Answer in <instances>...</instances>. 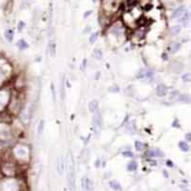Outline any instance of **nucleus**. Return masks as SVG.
<instances>
[{
  "instance_id": "nucleus-1",
  "label": "nucleus",
  "mask_w": 191,
  "mask_h": 191,
  "mask_svg": "<svg viewBox=\"0 0 191 191\" xmlns=\"http://www.w3.org/2000/svg\"><path fill=\"white\" fill-rule=\"evenodd\" d=\"M68 159L69 161H67V169H68V185H69V189L72 191H75V164H74V157L72 154H68Z\"/></svg>"
},
{
  "instance_id": "nucleus-2",
  "label": "nucleus",
  "mask_w": 191,
  "mask_h": 191,
  "mask_svg": "<svg viewBox=\"0 0 191 191\" xmlns=\"http://www.w3.org/2000/svg\"><path fill=\"white\" fill-rule=\"evenodd\" d=\"M33 110H34V105L30 104L28 107L25 109V110L22 111V114H21V122L24 124H28L30 122V119H32V115H33Z\"/></svg>"
},
{
  "instance_id": "nucleus-3",
  "label": "nucleus",
  "mask_w": 191,
  "mask_h": 191,
  "mask_svg": "<svg viewBox=\"0 0 191 191\" xmlns=\"http://www.w3.org/2000/svg\"><path fill=\"white\" fill-rule=\"evenodd\" d=\"M81 187H83V190H85V191H92L93 190V185H92V181H90L89 177L84 175V177L81 178Z\"/></svg>"
},
{
  "instance_id": "nucleus-4",
  "label": "nucleus",
  "mask_w": 191,
  "mask_h": 191,
  "mask_svg": "<svg viewBox=\"0 0 191 191\" xmlns=\"http://www.w3.org/2000/svg\"><path fill=\"white\" fill-rule=\"evenodd\" d=\"M169 92V88L165 85V84H159L156 88V94L159 97H165Z\"/></svg>"
},
{
  "instance_id": "nucleus-5",
  "label": "nucleus",
  "mask_w": 191,
  "mask_h": 191,
  "mask_svg": "<svg viewBox=\"0 0 191 191\" xmlns=\"http://www.w3.org/2000/svg\"><path fill=\"white\" fill-rule=\"evenodd\" d=\"M186 8L185 7H179V8H177L174 12H173V14H172V20H179L182 16H183L185 13H186Z\"/></svg>"
},
{
  "instance_id": "nucleus-6",
  "label": "nucleus",
  "mask_w": 191,
  "mask_h": 191,
  "mask_svg": "<svg viewBox=\"0 0 191 191\" xmlns=\"http://www.w3.org/2000/svg\"><path fill=\"white\" fill-rule=\"evenodd\" d=\"M93 126L101 128L102 127V115L98 113V110L94 113V117H93Z\"/></svg>"
},
{
  "instance_id": "nucleus-7",
  "label": "nucleus",
  "mask_w": 191,
  "mask_h": 191,
  "mask_svg": "<svg viewBox=\"0 0 191 191\" xmlns=\"http://www.w3.org/2000/svg\"><path fill=\"white\" fill-rule=\"evenodd\" d=\"M181 46H182V43H181V42H173V43L169 45L168 51H169V53H170V54H175V53H177V51L181 48Z\"/></svg>"
},
{
  "instance_id": "nucleus-8",
  "label": "nucleus",
  "mask_w": 191,
  "mask_h": 191,
  "mask_svg": "<svg viewBox=\"0 0 191 191\" xmlns=\"http://www.w3.org/2000/svg\"><path fill=\"white\" fill-rule=\"evenodd\" d=\"M110 33L114 35H120L123 33V26L120 25V24H115L113 28L110 29Z\"/></svg>"
},
{
  "instance_id": "nucleus-9",
  "label": "nucleus",
  "mask_w": 191,
  "mask_h": 191,
  "mask_svg": "<svg viewBox=\"0 0 191 191\" xmlns=\"http://www.w3.org/2000/svg\"><path fill=\"white\" fill-rule=\"evenodd\" d=\"M88 109H89L90 113L94 114L97 110H98V101L97 99H92V101L89 102V105H88Z\"/></svg>"
},
{
  "instance_id": "nucleus-10",
  "label": "nucleus",
  "mask_w": 191,
  "mask_h": 191,
  "mask_svg": "<svg viewBox=\"0 0 191 191\" xmlns=\"http://www.w3.org/2000/svg\"><path fill=\"white\" fill-rule=\"evenodd\" d=\"M48 51H50L51 58H55V55H56V43H55V41H54V39H51V41H50Z\"/></svg>"
},
{
  "instance_id": "nucleus-11",
  "label": "nucleus",
  "mask_w": 191,
  "mask_h": 191,
  "mask_svg": "<svg viewBox=\"0 0 191 191\" xmlns=\"http://www.w3.org/2000/svg\"><path fill=\"white\" fill-rule=\"evenodd\" d=\"M109 185H110V187L114 191H122L123 190L122 189V185H120L118 181H110V182H109Z\"/></svg>"
},
{
  "instance_id": "nucleus-12",
  "label": "nucleus",
  "mask_w": 191,
  "mask_h": 191,
  "mask_svg": "<svg viewBox=\"0 0 191 191\" xmlns=\"http://www.w3.org/2000/svg\"><path fill=\"white\" fill-rule=\"evenodd\" d=\"M178 147H179V149L182 151V152H185V153L190 151V145H189L187 141H179V143H178Z\"/></svg>"
},
{
  "instance_id": "nucleus-13",
  "label": "nucleus",
  "mask_w": 191,
  "mask_h": 191,
  "mask_svg": "<svg viewBox=\"0 0 191 191\" xmlns=\"http://www.w3.org/2000/svg\"><path fill=\"white\" fill-rule=\"evenodd\" d=\"M148 156H151V157H164V153L160 149H151L149 152H148Z\"/></svg>"
},
{
  "instance_id": "nucleus-14",
  "label": "nucleus",
  "mask_w": 191,
  "mask_h": 191,
  "mask_svg": "<svg viewBox=\"0 0 191 191\" xmlns=\"http://www.w3.org/2000/svg\"><path fill=\"white\" fill-rule=\"evenodd\" d=\"M189 20H190V16H189V13H185L183 16L179 19V22H181V25H183V26H187L189 25Z\"/></svg>"
},
{
  "instance_id": "nucleus-15",
  "label": "nucleus",
  "mask_w": 191,
  "mask_h": 191,
  "mask_svg": "<svg viewBox=\"0 0 191 191\" xmlns=\"http://www.w3.org/2000/svg\"><path fill=\"white\" fill-rule=\"evenodd\" d=\"M169 33H170L172 35L179 34V33H181V25H174V26H172V28L169 29Z\"/></svg>"
},
{
  "instance_id": "nucleus-16",
  "label": "nucleus",
  "mask_w": 191,
  "mask_h": 191,
  "mask_svg": "<svg viewBox=\"0 0 191 191\" xmlns=\"http://www.w3.org/2000/svg\"><path fill=\"white\" fill-rule=\"evenodd\" d=\"M135 149L139 151V152H143V151L145 149V144L143 143V141H140V140H136L135 141Z\"/></svg>"
},
{
  "instance_id": "nucleus-17",
  "label": "nucleus",
  "mask_w": 191,
  "mask_h": 191,
  "mask_svg": "<svg viewBox=\"0 0 191 191\" xmlns=\"http://www.w3.org/2000/svg\"><path fill=\"white\" fill-rule=\"evenodd\" d=\"M126 128H127V131H128L130 134H135V131H136V127H135V122H134V120H131V122H130V123H127Z\"/></svg>"
},
{
  "instance_id": "nucleus-18",
  "label": "nucleus",
  "mask_w": 191,
  "mask_h": 191,
  "mask_svg": "<svg viewBox=\"0 0 191 191\" xmlns=\"http://www.w3.org/2000/svg\"><path fill=\"white\" fill-rule=\"evenodd\" d=\"M4 35H5V38H7V41H8V42H12V41H13V35H14V33H13V30L8 29V30H5V32H4Z\"/></svg>"
},
{
  "instance_id": "nucleus-19",
  "label": "nucleus",
  "mask_w": 191,
  "mask_h": 191,
  "mask_svg": "<svg viewBox=\"0 0 191 191\" xmlns=\"http://www.w3.org/2000/svg\"><path fill=\"white\" fill-rule=\"evenodd\" d=\"M136 169H138V164L136 161H130L127 164V170L128 172H136Z\"/></svg>"
},
{
  "instance_id": "nucleus-20",
  "label": "nucleus",
  "mask_w": 191,
  "mask_h": 191,
  "mask_svg": "<svg viewBox=\"0 0 191 191\" xmlns=\"http://www.w3.org/2000/svg\"><path fill=\"white\" fill-rule=\"evenodd\" d=\"M17 47H19L20 50H26V48L29 47V45H28V42H26L25 39H20L19 43H17Z\"/></svg>"
},
{
  "instance_id": "nucleus-21",
  "label": "nucleus",
  "mask_w": 191,
  "mask_h": 191,
  "mask_svg": "<svg viewBox=\"0 0 191 191\" xmlns=\"http://www.w3.org/2000/svg\"><path fill=\"white\" fill-rule=\"evenodd\" d=\"M177 99L179 102H185V104H189V102H190V97L187 96V94H179Z\"/></svg>"
},
{
  "instance_id": "nucleus-22",
  "label": "nucleus",
  "mask_w": 191,
  "mask_h": 191,
  "mask_svg": "<svg viewBox=\"0 0 191 191\" xmlns=\"http://www.w3.org/2000/svg\"><path fill=\"white\" fill-rule=\"evenodd\" d=\"M5 101H7V94L5 93H0V109H3V106L5 105Z\"/></svg>"
},
{
  "instance_id": "nucleus-23",
  "label": "nucleus",
  "mask_w": 191,
  "mask_h": 191,
  "mask_svg": "<svg viewBox=\"0 0 191 191\" xmlns=\"http://www.w3.org/2000/svg\"><path fill=\"white\" fill-rule=\"evenodd\" d=\"M178 96H179V93H178L177 90H173V92H170V94H169V99H170V101H174V99L178 98Z\"/></svg>"
},
{
  "instance_id": "nucleus-24",
  "label": "nucleus",
  "mask_w": 191,
  "mask_h": 191,
  "mask_svg": "<svg viewBox=\"0 0 191 191\" xmlns=\"http://www.w3.org/2000/svg\"><path fill=\"white\" fill-rule=\"evenodd\" d=\"M182 81H183V83H190V81H191V74L187 72V74L182 75Z\"/></svg>"
},
{
  "instance_id": "nucleus-25",
  "label": "nucleus",
  "mask_w": 191,
  "mask_h": 191,
  "mask_svg": "<svg viewBox=\"0 0 191 191\" xmlns=\"http://www.w3.org/2000/svg\"><path fill=\"white\" fill-rule=\"evenodd\" d=\"M63 170H64V160H63L62 156L59 160V174H63Z\"/></svg>"
},
{
  "instance_id": "nucleus-26",
  "label": "nucleus",
  "mask_w": 191,
  "mask_h": 191,
  "mask_svg": "<svg viewBox=\"0 0 191 191\" xmlns=\"http://www.w3.org/2000/svg\"><path fill=\"white\" fill-rule=\"evenodd\" d=\"M43 127H45V120H41V122H39V124H38V135L41 136L42 135V132H43Z\"/></svg>"
},
{
  "instance_id": "nucleus-27",
  "label": "nucleus",
  "mask_w": 191,
  "mask_h": 191,
  "mask_svg": "<svg viewBox=\"0 0 191 191\" xmlns=\"http://www.w3.org/2000/svg\"><path fill=\"white\" fill-rule=\"evenodd\" d=\"M93 55H94V58H97V59H101L102 58V51L99 50V48H96V50L93 51Z\"/></svg>"
},
{
  "instance_id": "nucleus-28",
  "label": "nucleus",
  "mask_w": 191,
  "mask_h": 191,
  "mask_svg": "<svg viewBox=\"0 0 191 191\" xmlns=\"http://www.w3.org/2000/svg\"><path fill=\"white\" fill-rule=\"evenodd\" d=\"M97 38H98V33H93L92 35H90V39H89V43H94L97 41Z\"/></svg>"
},
{
  "instance_id": "nucleus-29",
  "label": "nucleus",
  "mask_w": 191,
  "mask_h": 191,
  "mask_svg": "<svg viewBox=\"0 0 191 191\" xmlns=\"http://www.w3.org/2000/svg\"><path fill=\"white\" fill-rule=\"evenodd\" d=\"M119 86H118V85H113V86H110V88H109V92H111V93H118V92H119Z\"/></svg>"
},
{
  "instance_id": "nucleus-30",
  "label": "nucleus",
  "mask_w": 191,
  "mask_h": 191,
  "mask_svg": "<svg viewBox=\"0 0 191 191\" xmlns=\"http://www.w3.org/2000/svg\"><path fill=\"white\" fill-rule=\"evenodd\" d=\"M60 97L64 99V80H62V85H60Z\"/></svg>"
},
{
  "instance_id": "nucleus-31",
  "label": "nucleus",
  "mask_w": 191,
  "mask_h": 191,
  "mask_svg": "<svg viewBox=\"0 0 191 191\" xmlns=\"http://www.w3.org/2000/svg\"><path fill=\"white\" fill-rule=\"evenodd\" d=\"M51 92H53V101L54 104L56 102V96H55V89H54V85H51Z\"/></svg>"
},
{
  "instance_id": "nucleus-32",
  "label": "nucleus",
  "mask_w": 191,
  "mask_h": 191,
  "mask_svg": "<svg viewBox=\"0 0 191 191\" xmlns=\"http://www.w3.org/2000/svg\"><path fill=\"white\" fill-rule=\"evenodd\" d=\"M122 154L124 157H132V156H134V153L130 152V151H128V152H127V151H124V152H122Z\"/></svg>"
},
{
  "instance_id": "nucleus-33",
  "label": "nucleus",
  "mask_w": 191,
  "mask_h": 191,
  "mask_svg": "<svg viewBox=\"0 0 191 191\" xmlns=\"http://www.w3.org/2000/svg\"><path fill=\"white\" fill-rule=\"evenodd\" d=\"M4 80H5V75H4V72H3V69H0V84Z\"/></svg>"
},
{
  "instance_id": "nucleus-34",
  "label": "nucleus",
  "mask_w": 191,
  "mask_h": 191,
  "mask_svg": "<svg viewBox=\"0 0 191 191\" xmlns=\"http://www.w3.org/2000/svg\"><path fill=\"white\" fill-rule=\"evenodd\" d=\"M24 28H25V24H24L22 21H21V22H19V30H20V32H21V30H22Z\"/></svg>"
},
{
  "instance_id": "nucleus-35",
  "label": "nucleus",
  "mask_w": 191,
  "mask_h": 191,
  "mask_svg": "<svg viewBox=\"0 0 191 191\" xmlns=\"http://www.w3.org/2000/svg\"><path fill=\"white\" fill-rule=\"evenodd\" d=\"M94 166H96V168H99V166H101V160H96V161H94Z\"/></svg>"
},
{
  "instance_id": "nucleus-36",
  "label": "nucleus",
  "mask_w": 191,
  "mask_h": 191,
  "mask_svg": "<svg viewBox=\"0 0 191 191\" xmlns=\"http://www.w3.org/2000/svg\"><path fill=\"white\" fill-rule=\"evenodd\" d=\"M166 165L170 166V168H173V166H174V164H173L172 160H166Z\"/></svg>"
},
{
  "instance_id": "nucleus-37",
  "label": "nucleus",
  "mask_w": 191,
  "mask_h": 191,
  "mask_svg": "<svg viewBox=\"0 0 191 191\" xmlns=\"http://www.w3.org/2000/svg\"><path fill=\"white\" fill-rule=\"evenodd\" d=\"M85 66H86V59H84L83 60V64H81V69H83V71L85 69Z\"/></svg>"
},
{
  "instance_id": "nucleus-38",
  "label": "nucleus",
  "mask_w": 191,
  "mask_h": 191,
  "mask_svg": "<svg viewBox=\"0 0 191 191\" xmlns=\"http://www.w3.org/2000/svg\"><path fill=\"white\" fill-rule=\"evenodd\" d=\"M190 139H191V134H186V140H185V141H187V143H189Z\"/></svg>"
},
{
  "instance_id": "nucleus-39",
  "label": "nucleus",
  "mask_w": 191,
  "mask_h": 191,
  "mask_svg": "<svg viewBox=\"0 0 191 191\" xmlns=\"http://www.w3.org/2000/svg\"><path fill=\"white\" fill-rule=\"evenodd\" d=\"M90 13H92L90 11H89V12H85V13H84V19H86L88 16H90Z\"/></svg>"
},
{
  "instance_id": "nucleus-40",
  "label": "nucleus",
  "mask_w": 191,
  "mask_h": 191,
  "mask_svg": "<svg viewBox=\"0 0 191 191\" xmlns=\"http://www.w3.org/2000/svg\"><path fill=\"white\" fill-rule=\"evenodd\" d=\"M90 32V26H86L85 30H84V33H89Z\"/></svg>"
},
{
  "instance_id": "nucleus-41",
  "label": "nucleus",
  "mask_w": 191,
  "mask_h": 191,
  "mask_svg": "<svg viewBox=\"0 0 191 191\" xmlns=\"http://www.w3.org/2000/svg\"><path fill=\"white\" fill-rule=\"evenodd\" d=\"M99 76H101V74H99V72H97V74H96V80H98Z\"/></svg>"
},
{
  "instance_id": "nucleus-42",
  "label": "nucleus",
  "mask_w": 191,
  "mask_h": 191,
  "mask_svg": "<svg viewBox=\"0 0 191 191\" xmlns=\"http://www.w3.org/2000/svg\"><path fill=\"white\" fill-rule=\"evenodd\" d=\"M96 1H97V0H93V3H96Z\"/></svg>"
},
{
  "instance_id": "nucleus-43",
  "label": "nucleus",
  "mask_w": 191,
  "mask_h": 191,
  "mask_svg": "<svg viewBox=\"0 0 191 191\" xmlns=\"http://www.w3.org/2000/svg\"><path fill=\"white\" fill-rule=\"evenodd\" d=\"M28 1H30V0H28Z\"/></svg>"
}]
</instances>
